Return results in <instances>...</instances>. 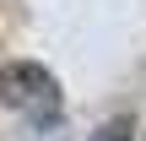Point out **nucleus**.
Here are the masks:
<instances>
[{
    "instance_id": "obj_1",
    "label": "nucleus",
    "mask_w": 146,
    "mask_h": 141,
    "mask_svg": "<svg viewBox=\"0 0 146 141\" xmlns=\"http://www.w3.org/2000/svg\"><path fill=\"white\" fill-rule=\"evenodd\" d=\"M0 98H5V109L22 114L33 130H54V125H60V109H65L60 82H54L43 65H33V60L0 65Z\"/></svg>"
},
{
    "instance_id": "obj_2",
    "label": "nucleus",
    "mask_w": 146,
    "mask_h": 141,
    "mask_svg": "<svg viewBox=\"0 0 146 141\" xmlns=\"http://www.w3.org/2000/svg\"><path fill=\"white\" fill-rule=\"evenodd\" d=\"M92 141H135V125L130 120H108V125H98Z\"/></svg>"
}]
</instances>
